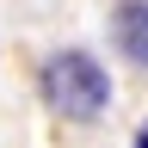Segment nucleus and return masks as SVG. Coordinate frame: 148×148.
Segmentation results:
<instances>
[{
    "instance_id": "nucleus-1",
    "label": "nucleus",
    "mask_w": 148,
    "mask_h": 148,
    "mask_svg": "<svg viewBox=\"0 0 148 148\" xmlns=\"http://www.w3.org/2000/svg\"><path fill=\"white\" fill-rule=\"evenodd\" d=\"M37 86H43V105L62 123H99L111 111V74L92 49H56L37 68Z\"/></svg>"
},
{
    "instance_id": "nucleus-2",
    "label": "nucleus",
    "mask_w": 148,
    "mask_h": 148,
    "mask_svg": "<svg viewBox=\"0 0 148 148\" xmlns=\"http://www.w3.org/2000/svg\"><path fill=\"white\" fill-rule=\"evenodd\" d=\"M111 43L130 68H148V0H117L111 6Z\"/></svg>"
},
{
    "instance_id": "nucleus-3",
    "label": "nucleus",
    "mask_w": 148,
    "mask_h": 148,
    "mask_svg": "<svg viewBox=\"0 0 148 148\" xmlns=\"http://www.w3.org/2000/svg\"><path fill=\"white\" fill-rule=\"evenodd\" d=\"M130 148H148V117H142V130H136V142H130Z\"/></svg>"
}]
</instances>
